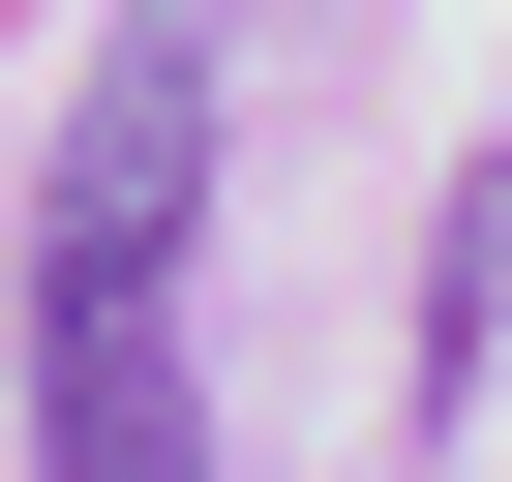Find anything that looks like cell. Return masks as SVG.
I'll return each mask as SVG.
<instances>
[{"mask_svg":"<svg viewBox=\"0 0 512 482\" xmlns=\"http://www.w3.org/2000/svg\"><path fill=\"white\" fill-rule=\"evenodd\" d=\"M181 241H211V0H121V61L61 91V181H31V422H61V482H211Z\"/></svg>","mask_w":512,"mask_h":482,"instance_id":"cell-1","label":"cell"}]
</instances>
